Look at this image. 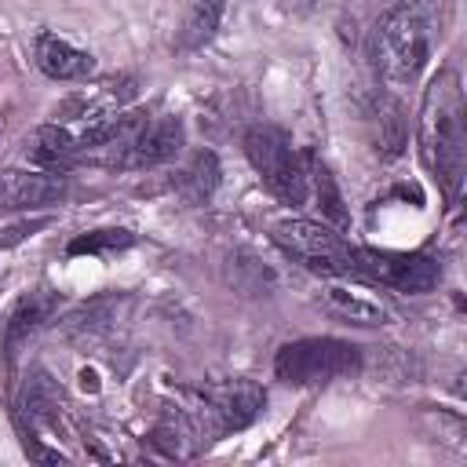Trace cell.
I'll return each mask as SVG.
<instances>
[{
  "label": "cell",
  "instance_id": "obj_1",
  "mask_svg": "<svg viewBox=\"0 0 467 467\" xmlns=\"http://www.w3.org/2000/svg\"><path fill=\"white\" fill-rule=\"evenodd\" d=\"M463 88L456 69H438L423 91L416 146L427 171L438 179L449 201L460 197L463 168H467V117H463Z\"/></svg>",
  "mask_w": 467,
  "mask_h": 467
},
{
  "label": "cell",
  "instance_id": "obj_2",
  "mask_svg": "<svg viewBox=\"0 0 467 467\" xmlns=\"http://www.w3.org/2000/svg\"><path fill=\"white\" fill-rule=\"evenodd\" d=\"M441 36V4L438 0H398L383 11L372 29L368 51L376 73L390 88H409L427 69Z\"/></svg>",
  "mask_w": 467,
  "mask_h": 467
},
{
  "label": "cell",
  "instance_id": "obj_3",
  "mask_svg": "<svg viewBox=\"0 0 467 467\" xmlns=\"http://www.w3.org/2000/svg\"><path fill=\"white\" fill-rule=\"evenodd\" d=\"M263 405H266L263 387L255 379L237 376V379H223V383H208V387L193 390L190 409H182V412L193 423L197 438L208 445L230 431H244L263 412Z\"/></svg>",
  "mask_w": 467,
  "mask_h": 467
},
{
  "label": "cell",
  "instance_id": "obj_4",
  "mask_svg": "<svg viewBox=\"0 0 467 467\" xmlns=\"http://www.w3.org/2000/svg\"><path fill=\"white\" fill-rule=\"evenodd\" d=\"M244 153H248L259 182L281 204H292V208L306 204V193H310L306 164L277 128H248L244 131Z\"/></svg>",
  "mask_w": 467,
  "mask_h": 467
},
{
  "label": "cell",
  "instance_id": "obj_5",
  "mask_svg": "<svg viewBox=\"0 0 467 467\" xmlns=\"http://www.w3.org/2000/svg\"><path fill=\"white\" fill-rule=\"evenodd\" d=\"M361 368L358 347L332 339V336H310V339H292L277 350L274 372L277 379L292 387H310V383H328L339 376H354Z\"/></svg>",
  "mask_w": 467,
  "mask_h": 467
},
{
  "label": "cell",
  "instance_id": "obj_6",
  "mask_svg": "<svg viewBox=\"0 0 467 467\" xmlns=\"http://www.w3.org/2000/svg\"><path fill=\"white\" fill-rule=\"evenodd\" d=\"M270 237L306 270L325 274V277H350L354 244H347L336 226L314 223V219H281L270 226Z\"/></svg>",
  "mask_w": 467,
  "mask_h": 467
},
{
  "label": "cell",
  "instance_id": "obj_7",
  "mask_svg": "<svg viewBox=\"0 0 467 467\" xmlns=\"http://www.w3.org/2000/svg\"><path fill=\"white\" fill-rule=\"evenodd\" d=\"M350 277L383 285L405 296H423L441 281V270L423 252H390V248H354L350 252Z\"/></svg>",
  "mask_w": 467,
  "mask_h": 467
},
{
  "label": "cell",
  "instance_id": "obj_8",
  "mask_svg": "<svg viewBox=\"0 0 467 467\" xmlns=\"http://www.w3.org/2000/svg\"><path fill=\"white\" fill-rule=\"evenodd\" d=\"M182 120L179 117H153L139 128V135L131 139V146L124 150L117 168H157L179 157L182 150Z\"/></svg>",
  "mask_w": 467,
  "mask_h": 467
},
{
  "label": "cell",
  "instance_id": "obj_9",
  "mask_svg": "<svg viewBox=\"0 0 467 467\" xmlns=\"http://www.w3.org/2000/svg\"><path fill=\"white\" fill-rule=\"evenodd\" d=\"M66 179L55 171H0V212H22V208H47L62 201Z\"/></svg>",
  "mask_w": 467,
  "mask_h": 467
},
{
  "label": "cell",
  "instance_id": "obj_10",
  "mask_svg": "<svg viewBox=\"0 0 467 467\" xmlns=\"http://www.w3.org/2000/svg\"><path fill=\"white\" fill-rule=\"evenodd\" d=\"M33 58H36L40 73L51 77V80H84V77L95 73L91 51H80V47H73L69 40L55 36V33H40L36 36Z\"/></svg>",
  "mask_w": 467,
  "mask_h": 467
},
{
  "label": "cell",
  "instance_id": "obj_11",
  "mask_svg": "<svg viewBox=\"0 0 467 467\" xmlns=\"http://www.w3.org/2000/svg\"><path fill=\"white\" fill-rule=\"evenodd\" d=\"M55 306H58V303H55L51 292H29V296H22V299L11 306L7 321H4V354H15L33 332H40V328L51 321Z\"/></svg>",
  "mask_w": 467,
  "mask_h": 467
},
{
  "label": "cell",
  "instance_id": "obj_12",
  "mask_svg": "<svg viewBox=\"0 0 467 467\" xmlns=\"http://www.w3.org/2000/svg\"><path fill=\"white\" fill-rule=\"evenodd\" d=\"M226 4L230 0H190L186 4V18H182V44L186 47H204L219 33Z\"/></svg>",
  "mask_w": 467,
  "mask_h": 467
},
{
  "label": "cell",
  "instance_id": "obj_13",
  "mask_svg": "<svg viewBox=\"0 0 467 467\" xmlns=\"http://www.w3.org/2000/svg\"><path fill=\"white\" fill-rule=\"evenodd\" d=\"M215 182H219V161H215V153H197L182 171H179V179H175V190L190 201V204H201V201H208L212 197V190H215Z\"/></svg>",
  "mask_w": 467,
  "mask_h": 467
},
{
  "label": "cell",
  "instance_id": "obj_14",
  "mask_svg": "<svg viewBox=\"0 0 467 467\" xmlns=\"http://www.w3.org/2000/svg\"><path fill=\"white\" fill-rule=\"evenodd\" d=\"M328 303H332L343 317H350V321H358V325H387V321H390V310H387L379 299L361 296V292H350V288H339V285L328 288Z\"/></svg>",
  "mask_w": 467,
  "mask_h": 467
},
{
  "label": "cell",
  "instance_id": "obj_15",
  "mask_svg": "<svg viewBox=\"0 0 467 467\" xmlns=\"http://www.w3.org/2000/svg\"><path fill=\"white\" fill-rule=\"evenodd\" d=\"M77 153H80V146H77V139H73L66 128H58V124L36 128L33 150H29V157H33L36 164H66V161L77 157Z\"/></svg>",
  "mask_w": 467,
  "mask_h": 467
},
{
  "label": "cell",
  "instance_id": "obj_16",
  "mask_svg": "<svg viewBox=\"0 0 467 467\" xmlns=\"http://www.w3.org/2000/svg\"><path fill=\"white\" fill-rule=\"evenodd\" d=\"M306 179L314 182V193H317V208H321V215H325L328 223H336V226H347V208H343V197H339V190H336L332 171H328L321 161H314V157H310Z\"/></svg>",
  "mask_w": 467,
  "mask_h": 467
},
{
  "label": "cell",
  "instance_id": "obj_17",
  "mask_svg": "<svg viewBox=\"0 0 467 467\" xmlns=\"http://www.w3.org/2000/svg\"><path fill=\"white\" fill-rule=\"evenodd\" d=\"M135 237L128 230H91L77 241H69V255H95V252H109V248H128Z\"/></svg>",
  "mask_w": 467,
  "mask_h": 467
}]
</instances>
